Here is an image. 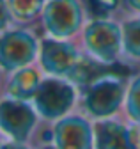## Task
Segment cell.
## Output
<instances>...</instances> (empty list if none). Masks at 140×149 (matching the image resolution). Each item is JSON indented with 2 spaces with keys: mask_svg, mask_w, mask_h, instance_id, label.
<instances>
[{
  "mask_svg": "<svg viewBox=\"0 0 140 149\" xmlns=\"http://www.w3.org/2000/svg\"><path fill=\"white\" fill-rule=\"evenodd\" d=\"M128 73V69L121 66H112L108 74L89 85L85 94V108L91 116L108 119L119 110L124 101V77Z\"/></svg>",
  "mask_w": 140,
  "mask_h": 149,
  "instance_id": "6da1fadb",
  "label": "cell"
},
{
  "mask_svg": "<svg viewBox=\"0 0 140 149\" xmlns=\"http://www.w3.org/2000/svg\"><path fill=\"white\" fill-rule=\"evenodd\" d=\"M75 87L71 82L62 78H48L43 80L36 96H34V107L37 114L48 121L62 119L75 103Z\"/></svg>",
  "mask_w": 140,
  "mask_h": 149,
  "instance_id": "7a4b0ae2",
  "label": "cell"
},
{
  "mask_svg": "<svg viewBox=\"0 0 140 149\" xmlns=\"http://www.w3.org/2000/svg\"><path fill=\"white\" fill-rule=\"evenodd\" d=\"M36 123V110L27 101L12 98L0 100V132L12 142L23 144L25 140H28Z\"/></svg>",
  "mask_w": 140,
  "mask_h": 149,
  "instance_id": "3957f363",
  "label": "cell"
},
{
  "mask_svg": "<svg viewBox=\"0 0 140 149\" xmlns=\"http://www.w3.org/2000/svg\"><path fill=\"white\" fill-rule=\"evenodd\" d=\"M53 146L57 149H92L94 130L80 116H66L53 124Z\"/></svg>",
  "mask_w": 140,
  "mask_h": 149,
  "instance_id": "277c9868",
  "label": "cell"
},
{
  "mask_svg": "<svg viewBox=\"0 0 140 149\" xmlns=\"http://www.w3.org/2000/svg\"><path fill=\"white\" fill-rule=\"evenodd\" d=\"M36 53V41L32 36L21 30L7 32L0 37V68L6 71L21 69Z\"/></svg>",
  "mask_w": 140,
  "mask_h": 149,
  "instance_id": "5b68a950",
  "label": "cell"
},
{
  "mask_svg": "<svg viewBox=\"0 0 140 149\" xmlns=\"http://www.w3.org/2000/svg\"><path fill=\"white\" fill-rule=\"evenodd\" d=\"M82 22V11L76 0H53L44 9V23L55 37L71 36Z\"/></svg>",
  "mask_w": 140,
  "mask_h": 149,
  "instance_id": "8992f818",
  "label": "cell"
},
{
  "mask_svg": "<svg viewBox=\"0 0 140 149\" xmlns=\"http://www.w3.org/2000/svg\"><path fill=\"white\" fill-rule=\"evenodd\" d=\"M85 43L101 62H114L121 43L119 29L110 22H94L85 32Z\"/></svg>",
  "mask_w": 140,
  "mask_h": 149,
  "instance_id": "52a82bcc",
  "label": "cell"
},
{
  "mask_svg": "<svg viewBox=\"0 0 140 149\" xmlns=\"http://www.w3.org/2000/svg\"><path fill=\"white\" fill-rule=\"evenodd\" d=\"M94 149H138L135 132L114 119H99L94 126Z\"/></svg>",
  "mask_w": 140,
  "mask_h": 149,
  "instance_id": "ba28073f",
  "label": "cell"
},
{
  "mask_svg": "<svg viewBox=\"0 0 140 149\" xmlns=\"http://www.w3.org/2000/svg\"><path fill=\"white\" fill-rule=\"evenodd\" d=\"M41 62L48 73L55 77H67L78 62V55L73 46L53 39H46L41 46Z\"/></svg>",
  "mask_w": 140,
  "mask_h": 149,
  "instance_id": "9c48e42d",
  "label": "cell"
},
{
  "mask_svg": "<svg viewBox=\"0 0 140 149\" xmlns=\"http://www.w3.org/2000/svg\"><path fill=\"white\" fill-rule=\"evenodd\" d=\"M41 82L43 80L39 78V74L34 69H28V68L18 69L12 74V78L9 80V84H7V94L12 100L27 101V100L36 96Z\"/></svg>",
  "mask_w": 140,
  "mask_h": 149,
  "instance_id": "30bf717a",
  "label": "cell"
},
{
  "mask_svg": "<svg viewBox=\"0 0 140 149\" xmlns=\"http://www.w3.org/2000/svg\"><path fill=\"white\" fill-rule=\"evenodd\" d=\"M110 69H112V66H108V64H101V62H96L91 59H78V62L75 64L71 73L67 74V78H69V82H75L80 85H91L98 78L108 74Z\"/></svg>",
  "mask_w": 140,
  "mask_h": 149,
  "instance_id": "8fae6325",
  "label": "cell"
},
{
  "mask_svg": "<svg viewBox=\"0 0 140 149\" xmlns=\"http://www.w3.org/2000/svg\"><path fill=\"white\" fill-rule=\"evenodd\" d=\"M9 11L20 18V20H28L34 18L43 7V0H7Z\"/></svg>",
  "mask_w": 140,
  "mask_h": 149,
  "instance_id": "7c38bea8",
  "label": "cell"
},
{
  "mask_svg": "<svg viewBox=\"0 0 140 149\" xmlns=\"http://www.w3.org/2000/svg\"><path fill=\"white\" fill-rule=\"evenodd\" d=\"M126 114L128 117L140 124V77L135 78L126 94Z\"/></svg>",
  "mask_w": 140,
  "mask_h": 149,
  "instance_id": "4fadbf2b",
  "label": "cell"
},
{
  "mask_svg": "<svg viewBox=\"0 0 140 149\" xmlns=\"http://www.w3.org/2000/svg\"><path fill=\"white\" fill-rule=\"evenodd\" d=\"M124 46L130 55L140 57V20L124 25Z\"/></svg>",
  "mask_w": 140,
  "mask_h": 149,
  "instance_id": "5bb4252c",
  "label": "cell"
},
{
  "mask_svg": "<svg viewBox=\"0 0 140 149\" xmlns=\"http://www.w3.org/2000/svg\"><path fill=\"white\" fill-rule=\"evenodd\" d=\"M87 2L96 16H108L117 7V0H87Z\"/></svg>",
  "mask_w": 140,
  "mask_h": 149,
  "instance_id": "9a60e30c",
  "label": "cell"
},
{
  "mask_svg": "<svg viewBox=\"0 0 140 149\" xmlns=\"http://www.w3.org/2000/svg\"><path fill=\"white\" fill-rule=\"evenodd\" d=\"M9 6L6 0H0V30H4L7 22H9Z\"/></svg>",
  "mask_w": 140,
  "mask_h": 149,
  "instance_id": "2e32d148",
  "label": "cell"
},
{
  "mask_svg": "<svg viewBox=\"0 0 140 149\" xmlns=\"http://www.w3.org/2000/svg\"><path fill=\"white\" fill-rule=\"evenodd\" d=\"M0 149H30V147H27L25 144H21V142H4L2 144V147Z\"/></svg>",
  "mask_w": 140,
  "mask_h": 149,
  "instance_id": "e0dca14e",
  "label": "cell"
},
{
  "mask_svg": "<svg viewBox=\"0 0 140 149\" xmlns=\"http://www.w3.org/2000/svg\"><path fill=\"white\" fill-rule=\"evenodd\" d=\"M126 2H128L131 7H135V9H140V0H126Z\"/></svg>",
  "mask_w": 140,
  "mask_h": 149,
  "instance_id": "ac0fdd59",
  "label": "cell"
},
{
  "mask_svg": "<svg viewBox=\"0 0 140 149\" xmlns=\"http://www.w3.org/2000/svg\"><path fill=\"white\" fill-rule=\"evenodd\" d=\"M41 149H57V147H55V146H51V144H46V146H43Z\"/></svg>",
  "mask_w": 140,
  "mask_h": 149,
  "instance_id": "d6986e66",
  "label": "cell"
},
{
  "mask_svg": "<svg viewBox=\"0 0 140 149\" xmlns=\"http://www.w3.org/2000/svg\"><path fill=\"white\" fill-rule=\"evenodd\" d=\"M137 146H138V149H140V132H138V137H137Z\"/></svg>",
  "mask_w": 140,
  "mask_h": 149,
  "instance_id": "ffe728a7",
  "label": "cell"
},
{
  "mask_svg": "<svg viewBox=\"0 0 140 149\" xmlns=\"http://www.w3.org/2000/svg\"><path fill=\"white\" fill-rule=\"evenodd\" d=\"M0 147H2V142H0Z\"/></svg>",
  "mask_w": 140,
  "mask_h": 149,
  "instance_id": "44dd1931",
  "label": "cell"
}]
</instances>
